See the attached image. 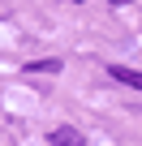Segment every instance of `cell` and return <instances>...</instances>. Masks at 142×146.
<instances>
[{"label": "cell", "mask_w": 142, "mask_h": 146, "mask_svg": "<svg viewBox=\"0 0 142 146\" xmlns=\"http://www.w3.org/2000/svg\"><path fill=\"white\" fill-rule=\"evenodd\" d=\"M52 146H86V137H82L73 125H56V129H52Z\"/></svg>", "instance_id": "1"}, {"label": "cell", "mask_w": 142, "mask_h": 146, "mask_svg": "<svg viewBox=\"0 0 142 146\" xmlns=\"http://www.w3.org/2000/svg\"><path fill=\"white\" fill-rule=\"evenodd\" d=\"M73 5H86V0H73Z\"/></svg>", "instance_id": "5"}, {"label": "cell", "mask_w": 142, "mask_h": 146, "mask_svg": "<svg viewBox=\"0 0 142 146\" xmlns=\"http://www.w3.org/2000/svg\"><path fill=\"white\" fill-rule=\"evenodd\" d=\"M26 73H60V60H56V56H47V60H30Z\"/></svg>", "instance_id": "3"}, {"label": "cell", "mask_w": 142, "mask_h": 146, "mask_svg": "<svg viewBox=\"0 0 142 146\" xmlns=\"http://www.w3.org/2000/svg\"><path fill=\"white\" fill-rule=\"evenodd\" d=\"M108 5H116V9H121V5H133V0H108Z\"/></svg>", "instance_id": "4"}, {"label": "cell", "mask_w": 142, "mask_h": 146, "mask_svg": "<svg viewBox=\"0 0 142 146\" xmlns=\"http://www.w3.org/2000/svg\"><path fill=\"white\" fill-rule=\"evenodd\" d=\"M108 73L121 82V86H133V90H142V73L138 69H125V64H108Z\"/></svg>", "instance_id": "2"}]
</instances>
